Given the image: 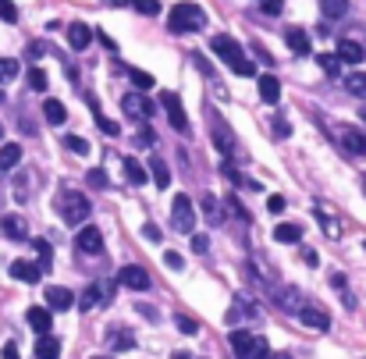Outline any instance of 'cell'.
<instances>
[{"label":"cell","instance_id":"cell-53","mask_svg":"<svg viewBox=\"0 0 366 359\" xmlns=\"http://www.w3.org/2000/svg\"><path fill=\"white\" fill-rule=\"evenodd\" d=\"M142 235L153 239V242H160V228H157V224H146V228H142Z\"/></svg>","mask_w":366,"mask_h":359},{"label":"cell","instance_id":"cell-14","mask_svg":"<svg viewBox=\"0 0 366 359\" xmlns=\"http://www.w3.org/2000/svg\"><path fill=\"white\" fill-rule=\"evenodd\" d=\"M11 274H14V278L22 281V285H36L39 278H43L39 263H29V260H14V263H11Z\"/></svg>","mask_w":366,"mask_h":359},{"label":"cell","instance_id":"cell-32","mask_svg":"<svg viewBox=\"0 0 366 359\" xmlns=\"http://www.w3.org/2000/svg\"><path fill=\"white\" fill-rule=\"evenodd\" d=\"M203 214H207L210 224H225V214H220V206H217L214 196H203Z\"/></svg>","mask_w":366,"mask_h":359},{"label":"cell","instance_id":"cell-7","mask_svg":"<svg viewBox=\"0 0 366 359\" xmlns=\"http://www.w3.org/2000/svg\"><path fill=\"white\" fill-rule=\"evenodd\" d=\"M121 111H125L132 121H150L153 118V103L142 93H128L125 100H121Z\"/></svg>","mask_w":366,"mask_h":359},{"label":"cell","instance_id":"cell-44","mask_svg":"<svg viewBox=\"0 0 366 359\" xmlns=\"http://www.w3.org/2000/svg\"><path fill=\"white\" fill-rule=\"evenodd\" d=\"M320 224H323V231H328L331 239H338V235H341V224H338L334 217H328V214H323V217H320Z\"/></svg>","mask_w":366,"mask_h":359},{"label":"cell","instance_id":"cell-19","mask_svg":"<svg viewBox=\"0 0 366 359\" xmlns=\"http://www.w3.org/2000/svg\"><path fill=\"white\" fill-rule=\"evenodd\" d=\"M18 160H22V146H18V142H4V146H0V171H14Z\"/></svg>","mask_w":366,"mask_h":359},{"label":"cell","instance_id":"cell-3","mask_svg":"<svg viewBox=\"0 0 366 359\" xmlns=\"http://www.w3.org/2000/svg\"><path fill=\"white\" fill-rule=\"evenodd\" d=\"M231 349H235L238 359H271L267 338H260V334H253V331H242V327L231 331Z\"/></svg>","mask_w":366,"mask_h":359},{"label":"cell","instance_id":"cell-46","mask_svg":"<svg viewBox=\"0 0 366 359\" xmlns=\"http://www.w3.org/2000/svg\"><path fill=\"white\" fill-rule=\"evenodd\" d=\"M260 11H267V14H281V11H284V4H281V0H260Z\"/></svg>","mask_w":366,"mask_h":359},{"label":"cell","instance_id":"cell-28","mask_svg":"<svg viewBox=\"0 0 366 359\" xmlns=\"http://www.w3.org/2000/svg\"><path fill=\"white\" fill-rule=\"evenodd\" d=\"M274 239H277V242H299V239H302V224H288V221L277 224V228H274Z\"/></svg>","mask_w":366,"mask_h":359},{"label":"cell","instance_id":"cell-6","mask_svg":"<svg viewBox=\"0 0 366 359\" xmlns=\"http://www.w3.org/2000/svg\"><path fill=\"white\" fill-rule=\"evenodd\" d=\"M160 107L168 111V121L174 124L178 132H189V118H185V107H181V100H178L171 89H164V93H160Z\"/></svg>","mask_w":366,"mask_h":359},{"label":"cell","instance_id":"cell-36","mask_svg":"<svg viewBox=\"0 0 366 359\" xmlns=\"http://www.w3.org/2000/svg\"><path fill=\"white\" fill-rule=\"evenodd\" d=\"M65 146L71 153H78V157H89V142L82 135H65Z\"/></svg>","mask_w":366,"mask_h":359},{"label":"cell","instance_id":"cell-9","mask_svg":"<svg viewBox=\"0 0 366 359\" xmlns=\"http://www.w3.org/2000/svg\"><path fill=\"white\" fill-rule=\"evenodd\" d=\"M210 47H214V54H217L220 61H225V65H231V68L238 65L242 57H246V54H242V47L235 43L231 36H214V43H210Z\"/></svg>","mask_w":366,"mask_h":359},{"label":"cell","instance_id":"cell-17","mask_svg":"<svg viewBox=\"0 0 366 359\" xmlns=\"http://www.w3.org/2000/svg\"><path fill=\"white\" fill-rule=\"evenodd\" d=\"M338 57H341V65H363L366 50L356 43V39H341V43H338Z\"/></svg>","mask_w":366,"mask_h":359},{"label":"cell","instance_id":"cell-24","mask_svg":"<svg viewBox=\"0 0 366 359\" xmlns=\"http://www.w3.org/2000/svg\"><path fill=\"white\" fill-rule=\"evenodd\" d=\"M150 175H153V185H157V188H168V185H171V171H168V160L153 157V160H150Z\"/></svg>","mask_w":366,"mask_h":359},{"label":"cell","instance_id":"cell-1","mask_svg":"<svg viewBox=\"0 0 366 359\" xmlns=\"http://www.w3.org/2000/svg\"><path fill=\"white\" fill-rule=\"evenodd\" d=\"M57 214H60V221H65V224L78 228V224L89 221V199L78 193V188H68V193L57 196Z\"/></svg>","mask_w":366,"mask_h":359},{"label":"cell","instance_id":"cell-60","mask_svg":"<svg viewBox=\"0 0 366 359\" xmlns=\"http://www.w3.org/2000/svg\"><path fill=\"white\" fill-rule=\"evenodd\" d=\"M359 121H363V124H366V107H359Z\"/></svg>","mask_w":366,"mask_h":359},{"label":"cell","instance_id":"cell-15","mask_svg":"<svg viewBox=\"0 0 366 359\" xmlns=\"http://www.w3.org/2000/svg\"><path fill=\"white\" fill-rule=\"evenodd\" d=\"M47 306L65 313V309H71V306H75V295H71L68 288H60V285H50V288H47Z\"/></svg>","mask_w":366,"mask_h":359},{"label":"cell","instance_id":"cell-57","mask_svg":"<svg viewBox=\"0 0 366 359\" xmlns=\"http://www.w3.org/2000/svg\"><path fill=\"white\" fill-rule=\"evenodd\" d=\"M271 359H292L288 352H271Z\"/></svg>","mask_w":366,"mask_h":359},{"label":"cell","instance_id":"cell-30","mask_svg":"<svg viewBox=\"0 0 366 359\" xmlns=\"http://www.w3.org/2000/svg\"><path fill=\"white\" fill-rule=\"evenodd\" d=\"M345 89H349L352 96H359V100H366V75H363V72L345 75Z\"/></svg>","mask_w":366,"mask_h":359},{"label":"cell","instance_id":"cell-20","mask_svg":"<svg viewBox=\"0 0 366 359\" xmlns=\"http://www.w3.org/2000/svg\"><path fill=\"white\" fill-rule=\"evenodd\" d=\"M60 356V342L54 334H39V342H36V359H57Z\"/></svg>","mask_w":366,"mask_h":359},{"label":"cell","instance_id":"cell-35","mask_svg":"<svg viewBox=\"0 0 366 359\" xmlns=\"http://www.w3.org/2000/svg\"><path fill=\"white\" fill-rule=\"evenodd\" d=\"M14 75H18V61L14 57H0V86H8Z\"/></svg>","mask_w":366,"mask_h":359},{"label":"cell","instance_id":"cell-21","mask_svg":"<svg viewBox=\"0 0 366 359\" xmlns=\"http://www.w3.org/2000/svg\"><path fill=\"white\" fill-rule=\"evenodd\" d=\"M107 345H111L114 352H128V349H135V338H132L125 327H114V331L107 334Z\"/></svg>","mask_w":366,"mask_h":359},{"label":"cell","instance_id":"cell-26","mask_svg":"<svg viewBox=\"0 0 366 359\" xmlns=\"http://www.w3.org/2000/svg\"><path fill=\"white\" fill-rule=\"evenodd\" d=\"M121 167H125V178L132 185H146V167H142L135 157H125V164H121Z\"/></svg>","mask_w":366,"mask_h":359},{"label":"cell","instance_id":"cell-55","mask_svg":"<svg viewBox=\"0 0 366 359\" xmlns=\"http://www.w3.org/2000/svg\"><path fill=\"white\" fill-rule=\"evenodd\" d=\"M302 260H306L310 267H317V263H320V257H317V252H313V249H302Z\"/></svg>","mask_w":366,"mask_h":359},{"label":"cell","instance_id":"cell-54","mask_svg":"<svg viewBox=\"0 0 366 359\" xmlns=\"http://www.w3.org/2000/svg\"><path fill=\"white\" fill-rule=\"evenodd\" d=\"M96 39H100V43H104L107 50H117V43H114V39H111L107 32H96Z\"/></svg>","mask_w":366,"mask_h":359},{"label":"cell","instance_id":"cell-34","mask_svg":"<svg viewBox=\"0 0 366 359\" xmlns=\"http://www.w3.org/2000/svg\"><path fill=\"white\" fill-rule=\"evenodd\" d=\"M128 75H132V82H135V89H139V93H142V89H153V86H157V78H153L150 72H142V68H132Z\"/></svg>","mask_w":366,"mask_h":359},{"label":"cell","instance_id":"cell-50","mask_svg":"<svg viewBox=\"0 0 366 359\" xmlns=\"http://www.w3.org/2000/svg\"><path fill=\"white\" fill-rule=\"evenodd\" d=\"M267 210H271V214H281V210H284V196H267Z\"/></svg>","mask_w":366,"mask_h":359},{"label":"cell","instance_id":"cell-42","mask_svg":"<svg viewBox=\"0 0 366 359\" xmlns=\"http://www.w3.org/2000/svg\"><path fill=\"white\" fill-rule=\"evenodd\" d=\"M89 185H93V188H107V185H111V178H107L104 167H93V171H89Z\"/></svg>","mask_w":366,"mask_h":359},{"label":"cell","instance_id":"cell-33","mask_svg":"<svg viewBox=\"0 0 366 359\" xmlns=\"http://www.w3.org/2000/svg\"><path fill=\"white\" fill-rule=\"evenodd\" d=\"M32 249H36V257H39V270H50V242L47 239H32Z\"/></svg>","mask_w":366,"mask_h":359},{"label":"cell","instance_id":"cell-31","mask_svg":"<svg viewBox=\"0 0 366 359\" xmlns=\"http://www.w3.org/2000/svg\"><path fill=\"white\" fill-rule=\"evenodd\" d=\"M317 65H320L323 72H328L331 78H338V75H341V57H338V54H317Z\"/></svg>","mask_w":366,"mask_h":359},{"label":"cell","instance_id":"cell-43","mask_svg":"<svg viewBox=\"0 0 366 359\" xmlns=\"http://www.w3.org/2000/svg\"><path fill=\"white\" fill-rule=\"evenodd\" d=\"M231 72H235V75H242V78H253V75H256V68H253V61H249V57H242Z\"/></svg>","mask_w":366,"mask_h":359},{"label":"cell","instance_id":"cell-38","mask_svg":"<svg viewBox=\"0 0 366 359\" xmlns=\"http://www.w3.org/2000/svg\"><path fill=\"white\" fill-rule=\"evenodd\" d=\"M14 199H18V203H25V199H29V175H25V171L14 178Z\"/></svg>","mask_w":366,"mask_h":359},{"label":"cell","instance_id":"cell-23","mask_svg":"<svg viewBox=\"0 0 366 359\" xmlns=\"http://www.w3.org/2000/svg\"><path fill=\"white\" fill-rule=\"evenodd\" d=\"M284 39H288L292 54H299V57H306V54H310V36L302 32V29H288V32H284Z\"/></svg>","mask_w":366,"mask_h":359},{"label":"cell","instance_id":"cell-18","mask_svg":"<svg viewBox=\"0 0 366 359\" xmlns=\"http://www.w3.org/2000/svg\"><path fill=\"white\" fill-rule=\"evenodd\" d=\"M25 320H29V327H32L36 334H50V309H47V306H32V309L25 313Z\"/></svg>","mask_w":366,"mask_h":359},{"label":"cell","instance_id":"cell-52","mask_svg":"<svg viewBox=\"0 0 366 359\" xmlns=\"http://www.w3.org/2000/svg\"><path fill=\"white\" fill-rule=\"evenodd\" d=\"M135 142H139V146H153V142H157V135H153V132L146 129V132H142V135H135Z\"/></svg>","mask_w":366,"mask_h":359},{"label":"cell","instance_id":"cell-27","mask_svg":"<svg viewBox=\"0 0 366 359\" xmlns=\"http://www.w3.org/2000/svg\"><path fill=\"white\" fill-rule=\"evenodd\" d=\"M320 11H323V18L338 22V18H345V11H349V0H320Z\"/></svg>","mask_w":366,"mask_h":359},{"label":"cell","instance_id":"cell-13","mask_svg":"<svg viewBox=\"0 0 366 359\" xmlns=\"http://www.w3.org/2000/svg\"><path fill=\"white\" fill-rule=\"evenodd\" d=\"M299 320L306 324V327H313V331H328L331 327V316L323 313V309H317V306H302L299 309Z\"/></svg>","mask_w":366,"mask_h":359},{"label":"cell","instance_id":"cell-8","mask_svg":"<svg viewBox=\"0 0 366 359\" xmlns=\"http://www.w3.org/2000/svg\"><path fill=\"white\" fill-rule=\"evenodd\" d=\"M117 285H125L132 292H146L150 288V274L142 270V267H135V263H128V267L117 270Z\"/></svg>","mask_w":366,"mask_h":359},{"label":"cell","instance_id":"cell-2","mask_svg":"<svg viewBox=\"0 0 366 359\" xmlns=\"http://www.w3.org/2000/svg\"><path fill=\"white\" fill-rule=\"evenodd\" d=\"M203 25H207V11H203L199 4H192V0L174 4V11L168 18V29L171 32H199Z\"/></svg>","mask_w":366,"mask_h":359},{"label":"cell","instance_id":"cell-16","mask_svg":"<svg viewBox=\"0 0 366 359\" xmlns=\"http://www.w3.org/2000/svg\"><path fill=\"white\" fill-rule=\"evenodd\" d=\"M341 146L356 157H366V132L359 129H341Z\"/></svg>","mask_w":366,"mask_h":359},{"label":"cell","instance_id":"cell-12","mask_svg":"<svg viewBox=\"0 0 366 359\" xmlns=\"http://www.w3.org/2000/svg\"><path fill=\"white\" fill-rule=\"evenodd\" d=\"M93 36H96V32H93L86 22H71V25H68V47H71V50H89Z\"/></svg>","mask_w":366,"mask_h":359},{"label":"cell","instance_id":"cell-11","mask_svg":"<svg viewBox=\"0 0 366 359\" xmlns=\"http://www.w3.org/2000/svg\"><path fill=\"white\" fill-rule=\"evenodd\" d=\"M0 231H4L8 239H14V242L29 239V224H25L22 214H4V217H0Z\"/></svg>","mask_w":366,"mask_h":359},{"label":"cell","instance_id":"cell-22","mask_svg":"<svg viewBox=\"0 0 366 359\" xmlns=\"http://www.w3.org/2000/svg\"><path fill=\"white\" fill-rule=\"evenodd\" d=\"M260 96H263V103H277L281 100V82L274 75H260Z\"/></svg>","mask_w":366,"mask_h":359},{"label":"cell","instance_id":"cell-49","mask_svg":"<svg viewBox=\"0 0 366 359\" xmlns=\"http://www.w3.org/2000/svg\"><path fill=\"white\" fill-rule=\"evenodd\" d=\"M210 249V239L207 235H192V252H207Z\"/></svg>","mask_w":366,"mask_h":359},{"label":"cell","instance_id":"cell-51","mask_svg":"<svg viewBox=\"0 0 366 359\" xmlns=\"http://www.w3.org/2000/svg\"><path fill=\"white\" fill-rule=\"evenodd\" d=\"M47 54V43H29V61H39Z\"/></svg>","mask_w":366,"mask_h":359},{"label":"cell","instance_id":"cell-61","mask_svg":"<svg viewBox=\"0 0 366 359\" xmlns=\"http://www.w3.org/2000/svg\"><path fill=\"white\" fill-rule=\"evenodd\" d=\"M363 193H366V178H363Z\"/></svg>","mask_w":366,"mask_h":359},{"label":"cell","instance_id":"cell-56","mask_svg":"<svg viewBox=\"0 0 366 359\" xmlns=\"http://www.w3.org/2000/svg\"><path fill=\"white\" fill-rule=\"evenodd\" d=\"M4 359H18V345H14V342L4 345Z\"/></svg>","mask_w":366,"mask_h":359},{"label":"cell","instance_id":"cell-58","mask_svg":"<svg viewBox=\"0 0 366 359\" xmlns=\"http://www.w3.org/2000/svg\"><path fill=\"white\" fill-rule=\"evenodd\" d=\"M171 359H192V356H189V352H174Z\"/></svg>","mask_w":366,"mask_h":359},{"label":"cell","instance_id":"cell-47","mask_svg":"<svg viewBox=\"0 0 366 359\" xmlns=\"http://www.w3.org/2000/svg\"><path fill=\"white\" fill-rule=\"evenodd\" d=\"M288 132H292V124L284 121V118H274V135H277V139H284Z\"/></svg>","mask_w":366,"mask_h":359},{"label":"cell","instance_id":"cell-41","mask_svg":"<svg viewBox=\"0 0 366 359\" xmlns=\"http://www.w3.org/2000/svg\"><path fill=\"white\" fill-rule=\"evenodd\" d=\"M132 8L139 14H160V0H132Z\"/></svg>","mask_w":366,"mask_h":359},{"label":"cell","instance_id":"cell-5","mask_svg":"<svg viewBox=\"0 0 366 359\" xmlns=\"http://www.w3.org/2000/svg\"><path fill=\"white\" fill-rule=\"evenodd\" d=\"M111 295H114V285H111V281H96V285H89V288L82 292L78 309H82V313H93V309H100L104 303H111Z\"/></svg>","mask_w":366,"mask_h":359},{"label":"cell","instance_id":"cell-62","mask_svg":"<svg viewBox=\"0 0 366 359\" xmlns=\"http://www.w3.org/2000/svg\"><path fill=\"white\" fill-rule=\"evenodd\" d=\"M0 135H4V132H0Z\"/></svg>","mask_w":366,"mask_h":359},{"label":"cell","instance_id":"cell-40","mask_svg":"<svg viewBox=\"0 0 366 359\" xmlns=\"http://www.w3.org/2000/svg\"><path fill=\"white\" fill-rule=\"evenodd\" d=\"M0 22H8V25L18 22V8L11 4V0H0Z\"/></svg>","mask_w":366,"mask_h":359},{"label":"cell","instance_id":"cell-4","mask_svg":"<svg viewBox=\"0 0 366 359\" xmlns=\"http://www.w3.org/2000/svg\"><path fill=\"white\" fill-rule=\"evenodd\" d=\"M171 221L178 231H185V235H192V228H196V206L185 193H178L174 203H171Z\"/></svg>","mask_w":366,"mask_h":359},{"label":"cell","instance_id":"cell-45","mask_svg":"<svg viewBox=\"0 0 366 359\" xmlns=\"http://www.w3.org/2000/svg\"><path fill=\"white\" fill-rule=\"evenodd\" d=\"M178 327H181V334H196L199 331V324L192 320V316H178Z\"/></svg>","mask_w":366,"mask_h":359},{"label":"cell","instance_id":"cell-10","mask_svg":"<svg viewBox=\"0 0 366 359\" xmlns=\"http://www.w3.org/2000/svg\"><path fill=\"white\" fill-rule=\"evenodd\" d=\"M78 252H89V257H100V252H104V235H100V228H82L78 231Z\"/></svg>","mask_w":366,"mask_h":359},{"label":"cell","instance_id":"cell-48","mask_svg":"<svg viewBox=\"0 0 366 359\" xmlns=\"http://www.w3.org/2000/svg\"><path fill=\"white\" fill-rule=\"evenodd\" d=\"M164 263H168L171 270H181V267H185V260H181L178 252H164Z\"/></svg>","mask_w":366,"mask_h":359},{"label":"cell","instance_id":"cell-29","mask_svg":"<svg viewBox=\"0 0 366 359\" xmlns=\"http://www.w3.org/2000/svg\"><path fill=\"white\" fill-rule=\"evenodd\" d=\"M43 114H47L50 124H65V118H68V111H65V103H60V100H47L43 103Z\"/></svg>","mask_w":366,"mask_h":359},{"label":"cell","instance_id":"cell-39","mask_svg":"<svg viewBox=\"0 0 366 359\" xmlns=\"http://www.w3.org/2000/svg\"><path fill=\"white\" fill-rule=\"evenodd\" d=\"M225 206H228V214H235L238 221H253V217H249V210L242 206V203H238L235 196H228V199H225Z\"/></svg>","mask_w":366,"mask_h":359},{"label":"cell","instance_id":"cell-37","mask_svg":"<svg viewBox=\"0 0 366 359\" xmlns=\"http://www.w3.org/2000/svg\"><path fill=\"white\" fill-rule=\"evenodd\" d=\"M29 86H32L36 93H43V89L50 86V78H47V72H43V68H32V72H29Z\"/></svg>","mask_w":366,"mask_h":359},{"label":"cell","instance_id":"cell-59","mask_svg":"<svg viewBox=\"0 0 366 359\" xmlns=\"http://www.w3.org/2000/svg\"><path fill=\"white\" fill-rule=\"evenodd\" d=\"M107 4H117V8H121V4H132V0H107Z\"/></svg>","mask_w":366,"mask_h":359},{"label":"cell","instance_id":"cell-25","mask_svg":"<svg viewBox=\"0 0 366 359\" xmlns=\"http://www.w3.org/2000/svg\"><path fill=\"white\" fill-rule=\"evenodd\" d=\"M89 111H93V118H96V129L100 132H104V135H117L121 129H117V121H111V118H104V114H100V103L89 96Z\"/></svg>","mask_w":366,"mask_h":359}]
</instances>
